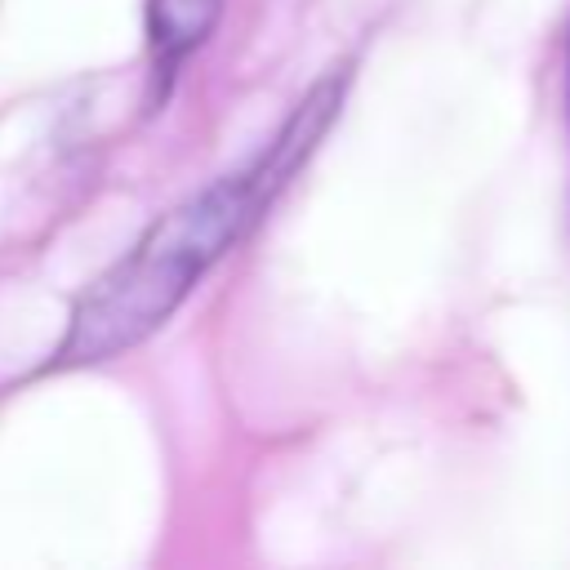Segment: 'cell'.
<instances>
[{"instance_id": "cell-2", "label": "cell", "mask_w": 570, "mask_h": 570, "mask_svg": "<svg viewBox=\"0 0 570 570\" xmlns=\"http://www.w3.org/2000/svg\"><path fill=\"white\" fill-rule=\"evenodd\" d=\"M223 18V0H147V45L156 71H174L187 53H196Z\"/></svg>"}, {"instance_id": "cell-1", "label": "cell", "mask_w": 570, "mask_h": 570, "mask_svg": "<svg viewBox=\"0 0 570 570\" xmlns=\"http://www.w3.org/2000/svg\"><path fill=\"white\" fill-rule=\"evenodd\" d=\"M267 196L272 187L263 183L258 165H249L160 214L138 245L80 294L58 347V365H98L151 338L178 312L191 285L218 263V254L232 249Z\"/></svg>"}]
</instances>
